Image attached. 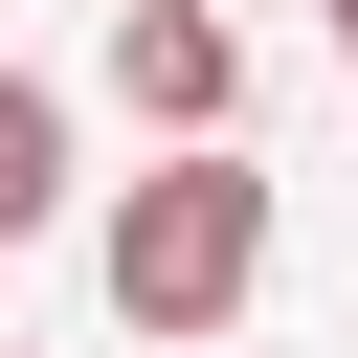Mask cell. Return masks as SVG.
I'll return each instance as SVG.
<instances>
[{
    "mask_svg": "<svg viewBox=\"0 0 358 358\" xmlns=\"http://www.w3.org/2000/svg\"><path fill=\"white\" fill-rule=\"evenodd\" d=\"M246 291H268V179H246V157L112 179V313H134V336H224Z\"/></svg>",
    "mask_w": 358,
    "mask_h": 358,
    "instance_id": "6da1fadb",
    "label": "cell"
},
{
    "mask_svg": "<svg viewBox=\"0 0 358 358\" xmlns=\"http://www.w3.org/2000/svg\"><path fill=\"white\" fill-rule=\"evenodd\" d=\"M112 90L157 112V157H224V112H246V22H224V0H134V22H112Z\"/></svg>",
    "mask_w": 358,
    "mask_h": 358,
    "instance_id": "7a4b0ae2",
    "label": "cell"
},
{
    "mask_svg": "<svg viewBox=\"0 0 358 358\" xmlns=\"http://www.w3.org/2000/svg\"><path fill=\"white\" fill-rule=\"evenodd\" d=\"M45 224H67V90L0 67V246H45Z\"/></svg>",
    "mask_w": 358,
    "mask_h": 358,
    "instance_id": "3957f363",
    "label": "cell"
},
{
    "mask_svg": "<svg viewBox=\"0 0 358 358\" xmlns=\"http://www.w3.org/2000/svg\"><path fill=\"white\" fill-rule=\"evenodd\" d=\"M336 67H358V0H336Z\"/></svg>",
    "mask_w": 358,
    "mask_h": 358,
    "instance_id": "277c9868",
    "label": "cell"
}]
</instances>
